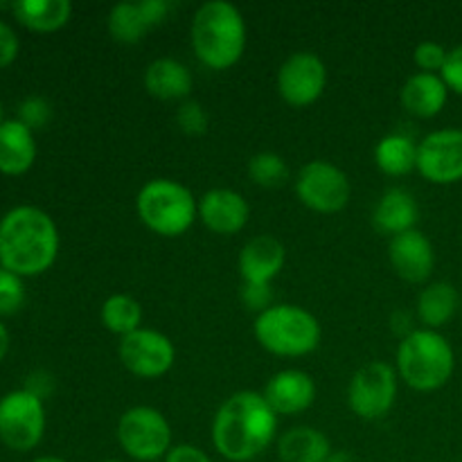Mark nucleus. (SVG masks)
<instances>
[{"instance_id":"nucleus-6","label":"nucleus","mask_w":462,"mask_h":462,"mask_svg":"<svg viewBox=\"0 0 462 462\" xmlns=\"http://www.w3.org/2000/svg\"><path fill=\"white\" fill-rule=\"evenodd\" d=\"M257 343L275 356H305L320 343V323L298 305H273L253 325Z\"/></svg>"},{"instance_id":"nucleus-38","label":"nucleus","mask_w":462,"mask_h":462,"mask_svg":"<svg viewBox=\"0 0 462 462\" xmlns=\"http://www.w3.org/2000/svg\"><path fill=\"white\" fill-rule=\"evenodd\" d=\"M328 462H355V460H352V456L346 454V451H337V454L329 456Z\"/></svg>"},{"instance_id":"nucleus-36","label":"nucleus","mask_w":462,"mask_h":462,"mask_svg":"<svg viewBox=\"0 0 462 462\" xmlns=\"http://www.w3.org/2000/svg\"><path fill=\"white\" fill-rule=\"evenodd\" d=\"M162 462H212L210 456L194 445H176L171 447L170 454L162 458Z\"/></svg>"},{"instance_id":"nucleus-31","label":"nucleus","mask_w":462,"mask_h":462,"mask_svg":"<svg viewBox=\"0 0 462 462\" xmlns=\"http://www.w3.org/2000/svg\"><path fill=\"white\" fill-rule=\"evenodd\" d=\"M50 117H52V106H50L48 99L43 97H27L25 102H21V106H18V120L32 131L43 129L50 122Z\"/></svg>"},{"instance_id":"nucleus-29","label":"nucleus","mask_w":462,"mask_h":462,"mask_svg":"<svg viewBox=\"0 0 462 462\" xmlns=\"http://www.w3.org/2000/svg\"><path fill=\"white\" fill-rule=\"evenodd\" d=\"M25 282L21 275L0 266V316H12L25 305Z\"/></svg>"},{"instance_id":"nucleus-41","label":"nucleus","mask_w":462,"mask_h":462,"mask_svg":"<svg viewBox=\"0 0 462 462\" xmlns=\"http://www.w3.org/2000/svg\"><path fill=\"white\" fill-rule=\"evenodd\" d=\"M99 462H122V460H116V458H108V460H99Z\"/></svg>"},{"instance_id":"nucleus-9","label":"nucleus","mask_w":462,"mask_h":462,"mask_svg":"<svg viewBox=\"0 0 462 462\" xmlns=\"http://www.w3.org/2000/svg\"><path fill=\"white\" fill-rule=\"evenodd\" d=\"M397 397V373L386 361H370L359 368L347 388L352 413L364 420H379L393 409Z\"/></svg>"},{"instance_id":"nucleus-10","label":"nucleus","mask_w":462,"mask_h":462,"mask_svg":"<svg viewBox=\"0 0 462 462\" xmlns=\"http://www.w3.org/2000/svg\"><path fill=\"white\" fill-rule=\"evenodd\" d=\"M296 194L310 210L334 215L350 201V180L332 162L311 161L298 171Z\"/></svg>"},{"instance_id":"nucleus-3","label":"nucleus","mask_w":462,"mask_h":462,"mask_svg":"<svg viewBox=\"0 0 462 462\" xmlns=\"http://www.w3.org/2000/svg\"><path fill=\"white\" fill-rule=\"evenodd\" d=\"M192 48L203 66L228 70L246 50V21L235 5L210 0L197 9L192 18Z\"/></svg>"},{"instance_id":"nucleus-28","label":"nucleus","mask_w":462,"mask_h":462,"mask_svg":"<svg viewBox=\"0 0 462 462\" xmlns=\"http://www.w3.org/2000/svg\"><path fill=\"white\" fill-rule=\"evenodd\" d=\"M248 176L260 188H278L289 176L287 161L275 152H260L248 161Z\"/></svg>"},{"instance_id":"nucleus-30","label":"nucleus","mask_w":462,"mask_h":462,"mask_svg":"<svg viewBox=\"0 0 462 462\" xmlns=\"http://www.w3.org/2000/svg\"><path fill=\"white\" fill-rule=\"evenodd\" d=\"M176 125L188 135H203L208 131V113L199 102L180 104L176 111Z\"/></svg>"},{"instance_id":"nucleus-33","label":"nucleus","mask_w":462,"mask_h":462,"mask_svg":"<svg viewBox=\"0 0 462 462\" xmlns=\"http://www.w3.org/2000/svg\"><path fill=\"white\" fill-rule=\"evenodd\" d=\"M242 302L246 310L257 311V316H260L262 311H266L269 307H273V293H271V284L244 282Z\"/></svg>"},{"instance_id":"nucleus-39","label":"nucleus","mask_w":462,"mask_h":462,"mask_svg":"<svg viewBox=\"0 0 462 462\" xmlns=\"http://www.w3.org/2000/svg\"><path fill=\"white\" fill-rule=\"evenodd\" d=\"M32 462H70V460L59 458V456H41V458H34Z\"/></svg>"},{"instance_id":"nucleus-26","label":"nucleus","mask_w":462,"mask_h":462,"mask_svg":"<svg viewBox=\"0 0 462 462\" xmlns=\"http://www.w3.org/2000/svg\"><path fill=\"white\" fill-rule=\"evenodd\" d=\"M458 310V291L449 282H431L418 298V316L427 329L449 323Z\"/></svg>"},{"instance_id":"nucleus-13","label":"nucleus","mask_w":462,"mask_h":462,"mask_svg":"<svg viewBox=\"0 0 462 462\" xmlns=\"http://www.w3.org/2000/svg\"><path fill=\"white\" fill-rule=\"evenodd\" d=\"M418 171L436 185L462 180V131L440 129L418 144Z\"/></svg>"},{"instance_id":"nucleus-1","label":"nucleus","mask_w":462,"mask_h":462,"mask_svg":"<svg viewBox=\"0 0 462 462\" xmlns=\"http://www.w3.org/2000/svg\"><path fill=\"white\" fill-rule=\"evenodd\" d=\"M278 431V413L262 393L239 391L219 406L212 422V445L230 462H248L264 454Z\"/></svg>"},{"instance_id":"nucleus-32","label":"nucleus","mask_w":462,"mask_h":462,"mask_svg":"<svg viewBox=\"0 0 462 462\" xmlns=\"http://www.w3.org/2000/svg\"><path fill=\"white\" fill-rule=\"evenodd\" d=\"M447 54L449 52L445 50V45L436 43V41H422V43L415 48L413 59L415 63H418L420 70L438 75V72H442V68H445Z\"/></svg>"},{"instance_id":"nucleus-37","label":"nucleus","mask_w":462,"mask_h":462,"mask_svg":"<svg viewBox=\"0 0 462 462\" xmlns=\"http://www.w3.org/2000/svg\"><path fill=\"white\" fill-rule=\"evenodd\" d=\"M7 352H9V332H7V328L3 325V320H0V364L5 361Z\"/></svg>"},{"instance_id":"nucleus-15","label":"nucleus","mask_w":462,"mask_h":462,"mask_svg":"<svg viewBox=\"0 0 462 462\" xmlns=\"http://www.w3.org/2000/svg\"><path fill=\"white\" fill-rule=\"evenodd\" d=\"M388 257L400 278L406 282H424L433 273L436 266V253L429 237L420 230H409L391 239Z\"/></svg>"},{"instance_id":"nucleus-35","label":"nucleus","mask_w":462,"mask_h":462,"mask_svg":"<svg viewBox=\"0 0 462 462\" xmlns=\"http://www.w3.org/2000/svg\"><path fill=\"white\" fill-rule=\"evenodd\" d=\"M440 77L445 79V84L449 86V90L462 95V45H456L454 50H449Z\"/></svg>"},{"instance_id":"nucleus-20","label":"nucleus","mask_w":462,"mask_h":462,"mask_svg":"<svg viewBox=\"0 0 462 462\" xmlns=\"http://www.w3.org/2000/svg\"><path fill=\"white\" fill-rule=\"evenodd\" d=\"M192 72L183 61L171 57H161L152 61L144 70V88L152 97L171 102V99H185L192 93Z\"/></svg>"},{"instance_id":"nucleus-40","label":"nucleus","mask_w":462,"mask_h":462,"mask_svg":"<svg viewBox=\"0 0 462 462\" xmlns=\"http://www.w3.org/2000/svg\"><path fill=\"white\" fill-rule=\"evenodd\" d=\"M5 122V117H3V99H0V125H3Z\"/></svg>"},{"instance_id":"nucleus-24","label":"nucleus","mask_w":462,"mask_h":462,"mask_svg":"<svg viewBox=\"0 0 462 462\" xmlns=\"http://www.w3.org/2000/svg\"><path fill=\"white\" fill-rule=\"evenodd\" d=\"M332 445L314 427H293L278 440L280 462H328Z\"/></svg>"},{"instance_id":"nucleus-21","label":"nucleus","mask_w":462,"mask_h":462,"mask_svg":"<svg viewBox=\"0 0 462 462\" xmlns=\"http://www.w3.org/2000/svg\"><path fill=\"white\" fill-rule=\"evenodd\" d=\"M420 219V208L413 194L404 188H391L383 192L374 208L373 224L379 233L397 237L402 233H409L415 228Z\"/></svg>"},{"instance_id":"nucleus-16","label":"nucleus","mask_w":462,"mask_h":462,"mask_svg":"<svg viewBox=\"0 0 462 462\" xmlns=\"http://www.w3.org/2000/svg\"><path fill=\"white\" fill-rule=\"evenodd\" d=\"M199 217L208 230L217 235H235L244 230L251 217L248 201L228 188L210 189L199 201Z\"/></svg>"},{"instance_id":"nucleus-5","label":"nucleus","mask_w":462,"mask_h":462,"mask_svg":"<svg viewBox=\"0 0 462 462\" xmlns=\"http://www.w3.org/2000/svg\"><path fill=\"white\" fill-rule=\"evenodd\" d=\"M140 221L161 237H179L192 228L199 203L185 185L171 179H153L135 197Z\"/></svg>"},{"instance_id":"nucleus-2","label":"nucleus","mask_w":462,"mask_h":462,"mask_svg":"<svg viewBox=\"0 0 462 462\" xmlns=\"http://www.w3.org/2000/svg\"><path fill=\"white\" fill-rule=\"evenodd\" d=\"M59 255V228L36 206H16L0 219V266L21 278H36Z\"/></svg>"},{"instance_id":"nucleus-22","label":"nucleus","mask_w":462,"mask_h":462,"mask_svg":"<svg viewBox=\"0 0 462 462\" xmlns=\"http://www.w3.org/2000/svg\"><path fill=\"white\" fill-rule=\"evenodd\" d=\"M449 99V86L440 75L418 72L406 79L402 88V104L411 116L436 117Z\"/></svg>"},{"instance_id":"nucleus-8","label":"nucleus","mask_w":462,"mask_h":462,"mask_svg":"<svg viewBox=\"0 0 462 462\" xmlns=\"http://www.w3.org/2000/svg\"><path fill=\"white\" fill-rule=\"evenodd\" d=\"M45 433L43 397L27 388L7 393L0 400V442L12 451H32Z\"/></svg>"},{"instance_id":"nucleus-27","label":"nucleus","mask_w":462,"mask_h":462,"mask_svg":"<svg viewBox=\"0 0 462 462\" xmlns=\"http://www.w3.org/2000/svg\"><path fill=\"white\" fill-rule=\"evenodd\" d=\"M99 319H102V325L108 332L129 337V334L138 332L140 325H143V305L134 296L113 293L111 298L104 300Z\"/></svg>"},{"instance_id":"nucleus-11","label":"nucleus","mask_w":462,"mask_h":462,"mask_svg":"<svg viewBox=\"0 0 462 462\" xmlns=\"http://www.w3.org/2000/svg\"><path fill=\"white\" fill-rule=\"evenodd\" d=\"M117 355H120L122 365L140 379L162 377L165 373H170L176 359L174 343L165 334L147 328H140L138 332L122 337Z\"/></svg>"},{"instance_id":"nucleus-14","label":"nucleus","mask_w":462,"mask_h":462,"mask_svg":"<svg viewBox=\"0 0 462 462\" xmlns=\"http://www.w3.org/2000/svg\"><path fill=\"white\" fill-rule=\"evenodd\" d=\"M170 16L167 0H140V3H120L108 14V32L117 43L134 45L144 39L152 27L161 25Z\"/></svg>"},{"instance_id":"nucleus-25","label":"nucleus","mask_w":462,"mask_h":462,"mask_svg":"<svg viewBox=\"0 0 462 462\" xmlns=\"http://www.w3.org/2000/svg\"><path fill=\"white\" fill-rule=\"evenodd\" d=\"M374 162L388 176H406L418 170V144L404 134H388L374 147Z\"/></svg>"},{"instance_id":"nucleus-34","label":"nucleus","mask_w":462,"mask_h":462,"mask_svg":"<svg viewBox=\"0 0 462 462\" xmlns=\"http://www.w3.org/2000/svg\"><path fill=\"white\" fill-rule=\"evenodd\" d=\"M18 52H21V41L14 27L0 18V68H7L16 61Z\"/></svg>"},{"instance_id":"nucleus-12","label":"nucleus","mask_w":462,"mask_h":462,"mask_svg":"<svg viewBox=\"0 0 462 462\" xmlns=\"http://www.w3.org/2000/svg\"><path fill=\"white\" fill-rule=\"evenodd\" d=\"M328 84V68L314 52H293L278 70L280 97L291 106L314 104Z\"/></svg>"},{"instance_id":"nucleus-7","label":"nucleus","mask_w":462,"mask_h":462,"mask_svg":"<svg viewBox=\"0 0 462 462\" xmlns=\"http://www.w3.org/2000/svg\"><path fill=\"white\" fill-rule=\"evenodd\" d=\"M117 442L129 458L161 460L171 449V427L165 415L152 406H134L117 422Z\"/></svg>"},{"instance_id":"nucleus-18","label":"nucleus","mask_w":462,"mask_h":462,"mask_svg":"<svg viewBox=\"0 0 462 462\" xmlns=\"http://www.w3.org/2000/svg\"><path fill=\"white\" fill-rule=\"evenodd\" d=\"M284 262H287V251L282 242L271 235L253 237L239 253V271L244 282L271 284V280L280 275Z\"/></svg>"},{"instance_id":"nucleus-19","label":"nucleus","mask_w":462,"mask_h":462,"mask_svg":"<svg viewBox=\"0 0 462 462\" xmlns=\"http://www.w3.org/2000/svg\"><path fill=\"white\" fill-rule=\"evenodd\" d=\"M36 161L34 131L21 120H5L0 125V174L21 176L32 170Z\"/></svg>"},{"instance_id":"nucleus-23","label":"nucleus","mask_w":462,"mask_h":462,"mask_svg":"<svg viewBox=\"0 0 462 462\" xmlns=\"http://www.w3.org/2000/svg\"><path fill=\"white\" fill-rule=\"evenodd\" d=\"M12 12L27 30L52 34L70 21L72 5L68 0H18L12 5Z\"/></svg>"},{"instance_id":"nucleus-4","label":"nucleus","mask_w":462,"mask_h":462,"mask_svg":"<svg viewBox=\"0 0 462 462\" xmlns=\"http://www.w3.org/2000/svg\"><path fill=\"white\" fill-rule=\"evenodd\" d=\"M456 368L451 343L436 329H413L397 350V373L406 386L431 393L445 386Z\"/></svg>"},{"instance_id":"nucleus-17","label":"nucleus","mask_w":462,"mask_h":462,"mask_svg":"<svg viewBox=\"0 0 462 462\" xmlns=\"http://www.w3.org/2000/svg\"><path fill=\"white\" fill-rule=\"evenodd\" d=\"M262 395L278 415H298L314 404L316 383L302 370H280L269 379Z\"/></svg>"}]
</instances>
